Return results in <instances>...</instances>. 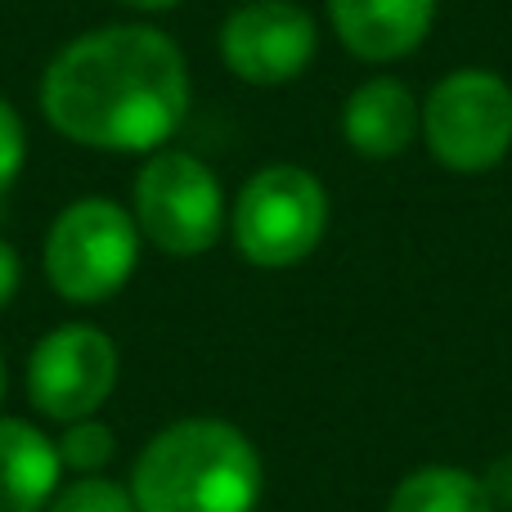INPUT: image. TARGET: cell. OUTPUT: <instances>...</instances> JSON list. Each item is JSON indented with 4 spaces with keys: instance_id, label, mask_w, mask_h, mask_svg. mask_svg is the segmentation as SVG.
<instances>
[{
    "instance_id": "6da1fadb",
    "label": "cell",
    "mask_w": 512,
    "mask_h": 512,
    "mask_svg": "<svg viewBox=\"0 0 512 512\" xmlns=\"http://www.w3.org/2000/svg\"><path fill=\"white\" fill-rule=\"evenodd\" d=\"M41 108L54 131L86 149H162L189 113L185 54L158 27H95L50 59Z\"/></svg>"
},
{
    "instance_id": "7a4b0ae2",
    "label": "cell",
    "mask_w": 512,
    "mask_h": 512,
    "mask_svg": "<svg viewBox=\"0 0 512 512\" xmlns=\"http://www.w3.org/2000/svg\"><path fill=\"white\" fill-rule=\"evenodd\" d=\"M131 495L140 512H256L261 454L234 423L180 418L135 459Z\"/></svg>"
},
{
    "instance_id": "3957f363",
    "label": "cell",
    "mask_w": 512,
    "mask_h": 512,
    "mask_svg": "<svg viewBox=\"0 0 512 512\" xmlns=\"http://www.w3.org/2000/svg\"><path fill=\"white\" fill-rule=\"evenodd\" d=\"M140 261V225L108 198H81L63 207L45 239V274L54 292L77 306L117 297Z\"/></svg>"
},
{
    "instance_id": "277c9868",
    "label": "cell",
    "mask_w": 512,
    "mask_h": 512,
    "mask_svg": "<svg viewBox=\"0 0 512 512\" xmlns=\"http://www.w3.org/2000/svg\"><path fill=\"white\" fill-rule=\"evenodd\" d=\"M234 243L261 270H288L319 248L328 230V194L306 167H265L234 203Z\"/></svg>"
},
{
    "instance_id": "5b68a950",
    "label": "cell",
    "mask_w": 512,
    "mask_h": 512,
    "mask_svg": "<svg viewBox=\"0 0 512 512\" xmlns=\"http://www.w3.org/2000/svg\"><path fill=\"white\" fill-rule=\"evenodd\" d=\"M427 149L441 167L477 176L512 149V86L490 68H459L423 104Z\"/></svg>"
},
{
    "instance_id": "8992f818",
    "label": "cell",
    "mask_w": 512,
    "mask_h": 512,
    "mask_svg": "<svg viewBox=\"0 0 512 512\" xmlns=\"http://www.w3.org/2000/svg\"><path fill=\"white\" fill-rule=\"evenodd\" d=\"M135 225L167 256H203L221 239L225 194L212 167L185 149H162L135 176Z\"/></svg>"
},
{
    "instance_id": "52a82bcc",
    "label": "cell",
    "mask_w": 512,
    "mask_h": 512,
    "mask_svg": "<svg viewBox=\"0 0 512 512\" xmlns=\"http://www.w3.org/2000/svg\"><path fill=\"white\" fill-rule=\"evenodd\" d=\"M117 387V346L95 324H59L32 346L27 396L54 423L95 418Z\"/></svg>"
},
{
    "instance_id": "ba28073f",
    "label": "cell",
    "mask_w": 512,
    "mask_h": 512,
    "mask_svg": "<svg viewBox=\"0 0 512 512\" xmlns=\"http://www.w3.org/2000/svg\"><path fill=\"white\" fill-rule=\"evenodd\" d=\"M315 18L292 0H243L221 27V59L248 86H283L315 59Z\"/></svg>"
},
{
    "instance_id": "9c48e42d",
    "label": "cell",
    "mask_w": 512,
    "mask_h": 512,
    "mask_svg": "<svg viewBox=\"0 0 512 512\" xmlns=\"http://www.w3.org/2000/svg\"><path fill=\"white\" fill-rule=\"evenodd\" d=\"M333 27L355 59H405L432 32L436 0H328Z\"/></svg>"
},
{
    "instance_id": "30bf717a",
    "label": "cell",
    "mask_w": 512,
    "mask_h": 512,
    "mask_svg": "<svg viewBox=\"0 0 512 512\" xmlns=\"http://www.w3.org/2000/svg\"><path fill=\"white\" fill-rule=\"evenodd\" d=\"M423 131V108L396 77H373L351 90L342 108V135L360 158H400Z\"/></svg>"
},
{
    "instance_id": "8fae6325",
    "label": "cell",
    "mask_w": 512,
    "mask_h": 512,
    "mask_svg": "<svg viewBox=\"0 0 512 512\" xmlns=\"http://www.w3.org/2000/svg\"><path fill=\"white\" fill-rule=\"evenodd\" d=\"M63 463L50 436L23 418H0V512H41L59 490Z\"/></svg>"
},
{
    "instance_id": "7c38bea8",
    "label": "cell",
    "mask_w": 512,
    "mask_h": 512,
    "mask_svg": "<svg viewBox=\"0 0 512 512\" xmlns=\"http://www.w3.org/2000/svg\"><path fill=\"white\" fill-rule=\"evenodd\" d=\"M387 512H495V499L486 495L481 477L450 463L418 468L391 490Z\"/></svg>"
},
{
    "instance_id": "4fadbf2b",
    "label": "cell",
    "mask_w": 512,
    "mask_h": 512,
    "mask_svg": "<svg viewBox=\"0 0 512 512\" xmlns=\"http://www.w3.org/2000/svg\"><path fill=\"white\" fill-rule=\"evenodd\" d=\"M59 463L63 472H81V477H95V472L108 468L113 459V432L95 418H81V423H68V432L59 436Z\"/></svg>"
},
{
    "instance_id": "5bb4252c",
    "label": "cell",
    "mask_w": 512,
    "mask_h": 512,
    "mask_svg": "<svg viewBox=\"0 0 512 512\" xmlns=\"http://www.w3.org/2000/svg\"><path fill=\"white\" fill-rule=\"evenodd\" d=\"M45 512H140L131 486H117L108 477H77L72 486L54 490Z\"/></svg>"
},
{
    "instance_id": "9a60e30c",
    "label": "cell",
    "mask_w": 512,
    "mask_h": 512,
    "mask_svg": "<svg viewBox=\"0 0 512 512\" xmlns=\"http://www.w3.org/2000/svg\"><path fill=\"white\" fill-rule=\"evenodd\" d=\"M23 158H27V131L18 122V113L0 99V194L14 185V176L23 171Z\"/></svg>"
},
{
    "instance_id": "2e32d148",
    "label": "cell",
    "mask_w": 512,
    "mask_h": 512,
    "mask_svg": "<svg viewBox=\"0 0 512 512\" xmlns=\"http://www.w3.org/2000/svg\"><path fill=\"white\" fill-rule=\"evenodd\" d=\"M481 486H486V495L495 499V508H512V454L490 463L486 477H481Z\"/></svg>"
},
{
    "instance_id": "e0dca14e",
    "label": "cell",
    "mask_w": 512,
    "mask_h": 512,
    "mask_svg": "<svg viewBox=\"0 0 512 512\" xmlns=\"http://www.w3.org/2000/svg\"><path fill=\"white\" fill-rule=\"evenodd\" d=\"M18 283H23V265H18V252L9 248L5 239H0V310L14 301Z\"/></svg>"
},
{
    "instance_id": "ac0fdd59",
    "label": "cell",
    "mask_w": 512,
    "mask_h": 512,
    "mask_svg": "<svg viewBox=\"0 0 512 512\" xmlns=\"http://www.w3.org/2000/svg\"><path fill=\"white\" fill-rule=\"evenodd\" d=\"M126 9H144V14H158V9H171L180 5V0H122Z\"/></svg>"
},
{
    "instance_id": "d6986e66",
    "label": "cell",
    "mask_w": 512,
    "mask_h": 512,
    "mask_svg": "<svg viewBox=\"0 0 512 512\" xmlns=\"http://www.w3.org/2000/svg\"><path fill=\"white\" fill-rule=\"evenodd\" d=\"M0 400H5V360H0Z\"/></svg>"
}]
</instances>
